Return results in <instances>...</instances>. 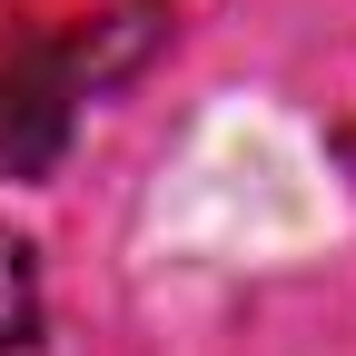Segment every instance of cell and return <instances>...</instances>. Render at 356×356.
Returning <instances> with one entry per match:
<instances>
[{
    "label": "cell",
    "mask_w": 356,
    "mask_h": 356,
    "mask_svg": "<svg viewBox=\"0 0 356 356\" xmlns=\"http://www.w3.org/2000/svg\"><path fill=\"white\" fill-rule=\"evenodd\" d=\"M159 40V10H109L70 40H30L0 60V178H40L70 149L79 99H99L119 70H139Z\"/></svg>",
    "instance_id": "obj_1"
},
{
    "label": "cell",
    "mask_w": 356,
    "mask_h": 356,
    "mask_svg": "<svg viewBox=\"0 0 356 356\" xmlns=\"http://www.w3.org/2000/svg\"><path fill=\"white\" fill-rule=\"evenodd\" d=\"M40 346V257L30 238L0 228V356H30Z\"/></svg>",
    "instance_id": "obj_2"
}]
</instances>
